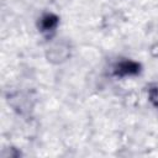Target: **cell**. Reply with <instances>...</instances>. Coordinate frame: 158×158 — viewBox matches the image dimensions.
<instances>
[{
  "mask_svg": "<svg viewBox=\"0 0 158 158\" xmlns=\"http://www.w3.org/2000/svg\"><path fill=\"white\" fill-rule=\"evenodd\" d=\"M139 70H141V65L137 62L126 59V60H121L114 65L112 74L115 77L122 78V77H127V75H136L139 73Z\"/></svg>",
  "mask_w": 158,
  "mask_h": 158,
  "instance_id": "1",
  "label": "cell"
},
{
  "mask_svg": "<svg viewBox=\"0 0 158 158\" xmlns=\"http://www.w3.org/2000/svg\"><path fill=\"white\" fill-rule=\"evenodd\" d=\"M58 25V17L53 14H46L42 16L40 21V28L43 33H49V31H54Z\"/></svg>",
  "mask_w": 158,
  "mask_h": 158,
  "instance_id": "2",
  "label": "cell"
},
{
  "mask_svg": "<svg viewBox=\"0 0 158 158\" xmlns=\"http://www.w3.org/2000/svg\"><path fill=\"white\" fill-rule=\"evenodd\" d=\"M149 100L153 102V105L158 106V84L149 88Z\"/></svg>",
  "mask_w": 158,
  "mask_h": 158,
  "instance_id": "3",
  "label": "cell"
}]
</instances>
